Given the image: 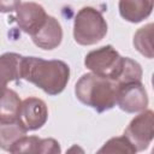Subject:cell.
I'll use <instances>...</instances> for the list:
<instances>
[{
	"mask_svg": "<svg viewBox=\"0 0 154 154\" xmlns=\"http://www.w3.org/2000/svg\"><path fill=\"white\" fill-rule=\"evenodd\" d=\"M124 135L132 143L137 152L144 150L154 137V113L152 109H144L136 116L128 125Z\"/></svg>",
	"mask_w": 154,
	"mask_h": 154,
	"instance_id": "5",
	"label": "cell"
},
{
	"mask_svg": "<svg viewBox=\"0 0 154 154\" xmlns=\"http://www.w3.org/2000/svg\"><path fill=\"white\" fill-rule=\"evenodd\" d=\"M123 64L124 57H122L111 45L89 52L84 59L85 67L93 73L111 78L116 82L122 72Z\"/></svg>",
	"mask_w": 154,
	"mask_h": 154,
	"instance_id": "4",
	"label": "cell"
},
{
	"mask_svg": "<svg viewBox=\"0 0 154 154\" xmlns=\"http://www.w3.org/2000/svg\"><path fill=\"white\" fill-rule=\"evenodd\" d=\"M118 88L119 84L116 81L89 72L77 81L75 94L82 103L102 113L117 105Z\"/></svg>",
	"mask_w": 154,
	"mask_h": 154,
	"instance_id": "2",
	"label": "cell"
},
{
	"mask_svg": "<svg viewBox=\"0 0 154 154\" xmlns=\"http://www.w3.org/2000/svg\"><path fill=\"white\" fill-rule=\"evenodd\" d=\"M61 152L59 142L54 138H40L37 153L38 154H59Z\"/></svg>",
	"mask_w": 154,
	"mask_h": 154,
	"instance_id": "18",
	"label": "cell"
},
{
	"mask_svg": "<svg viewBox=\"0 0 154 154\" xmlns=\"http://www.w3.org/2000/svg\"><path fill=\"white\" fill-rule=\"evenodd\" d=\"M142 78V67L141 65L130 59V58H124V64H123V69L122 72L117 79V83L124 84V83H129V82H137L141 81Z\"/></svg>",
	"mask_w": 154,
	"mask_h": 154,
	"instance_id": "16",
	"label": "cell"
},
{
	"mask_svg": "<svg viewBox=\"0 0 154 154\" xmlns=\"http://www.w3.org/2000/svg\"><path fill=\"white\" fill-rule=\"evenodd\" d=\"M20 5V0H0V12L10 13L17 10Z\"/></svg>",
	"mask_w": 154,
	"mask_h": 154,
	"instance_id": "19",
	"label": "cell"
},
{
	"mask_svg": "<svg viewBox=\"0 0 154 154\" xmlns=\"http://www.w3.org/2000/svg\"><path fill=\"white\" fill-rule=\"evenodd\" d=\"M40 137L37 136H22L10 148V153H37Z\"/></svg>",
	"mask_w": 154,
	"mask_h": 154,
	"instance_id": "17",
	"label": "cell"
},
{
	"mask_svg": "<svg viewBox=\"0 0 154 154\" xmlns=\"http://www.w3.org/2000/svg\"><path fill=\"white\" fill-rule=\"evenodd\" d=\"M136 148L132 146V143L128 140L125 135L119 137H112L109 138L100 149L99 153H128L134 154L136 153Z\"/></svg>",
	"mask_w": 154,
	"mask_h": 154,
	"instance_id": "15",
	"label": "cell"
},
{
	"mask_svg": "<svg viewBox=\"0 0 154 154\" xmlns=\"http://www.w3.org/2000/svg\"><path fill=\"white\" fill-rule=\"evenodd\" d=\"M152 34H153V24L149 23V24L140 28L134 35V46H135V48L142 55H144L149 59H152L154 57Z\"/></svg>",
	"mask_w": 154,
	"mask_h": 154,
	"instance_id": "14",
	"label": "cell"
},
{
	"mask_svg": "<svg viewBox=\"0 0 154 154\" xmlns=\"http://www.w3.org/2000/svg\"><path fill=\"white\" fill-rule=\"evenodd\" d=\"M47 16L45 8L36 2H23L16 10V22L18 26L30 36L41 28Z\"/></svg>",
	"mask_w": 154,
	"mask_h": 154,
	"instance_id": "8",
	"label": "cell"
},
{
	"mask_svg": "<svg viewBox=\"0 0 154 154\" xmlns=\"http://www.w3.org/2000/svg\"><path fill=\"white\" fill-rule=\"evenodd\" d=\"M154 0H119L120 16L130 23H140L148 18L153 11Z\"/></svg>",
	"mask_w": 154,
	"mask_h": 154,
	"instance_id": "11",
	"label": "cell"
},
{
	"mask_svg": "<svg viewBox=\"0 0 154 154\" xmlns=\"http://www.w3.org/2000/svg\"><path fill=\"white\" fill-rule=\"evenodd\" d=\"M31 40L38 48L46 51L57 48L63 40V29L58 19L47 16L41 28L31 35Z\"/></svg>",
	"mask_w": 154,
	"mask_h": 154,
	"instance_id": "9",
	"label": "cell"
},
{
	"mask_svg": "<svg viewBox=\"0 0 154 154\" xmlns=\"http://www.w3.org/2000/svg\"><path fill=\"white\" fill-rule=\"evenodd\" d=\"M48 119V108L43 100L38 97H26L22 101L18 122L26 131H34L42 128Z\"/></svg>",
	"mask_w": 154,
	"mask_h": 154,
	"instance_id": "7",
	"label": "cell"
},
{
	"mask_svg": "<svg viewBox=\"0 0 154 154\" xmlns=\"http://www.w3.org/2000/svg\"><path fill=\"white\" fill-rule=\"evenodd\" d=\"M23 55L7 52L0 55V94L7 89V84L12 81L20 79Z\"/></svg>",
	"mask_w": 154,
	"mask_h": 154,
	"instance_id": "10",
	"label": "cell"
},
{
	"mask_svg": "<svg viewBox=\"0 0 154 154\" xmlns=\"http://www.w3.org/2000/svg\"><path fill=\"white\" fill-rule=\"evenodd\" d=\"M117 105L126 113L144 111L148 106V95L141 81L120 84L117 93Z\"/></svg>",
	"mask_w": 154,
	"mask_h": 154,
	"instance_id": "6",
	"label": "cell"
},
{
	"mask_svg": "<svg viewBox=\"0 0 154 154\" xmlns=\"http://www.w3.org/2000/svg\"><path fill=\"white\" fill-rule=\"evenodd\" d=\"M26 130L18 122H0V148L10 150L11 146L22 136L26 135Z\"/></svg>",
	"mask_w": 154,
	"mask_h": 154,
	"instance_id": "13",
	"label": "cell"
},
{
	"mask_svg": "<svg viewBox=\"0 0 154 154\" xmlns=\"http://www.w3.org/2000/svg\"><path fill=\"white\" fill-rule=\"evenodd\" d=\"M20 99L18 94L12 89H6L0 94V122H14L18 120V113L20 108Z\"/></svg>",
	"mask_w": 154,
	"mask_h": 154,
	"instance_id": "12",
	"label": "cell"
},
{
	"mask_svg": "<svg viewBox=\"0 0 154 154\" xmlns=\"http://www.w3.org/2000/svg\"><path fill=\"white\" fill-rule=\"evenodd\" d=\"M20 77L48 95L60 94L70 79V67L63 60H45L37 57H23Z\"/></svg>",
	"mask_w": 154,
	"mask_h": 154,
	"instance_id": "1",
	"label": "cell"
},
{
	"mask_svg": "<svg viewBox=\"0 0 154 154\" xmlns=\"http://www.w3.org/2000/svg\"><path fill=\"white\" fill-rule=\"evenodd\" d=\"M107 34V23L100 11L94 7H82L73 22V38L78 45L91 46L100 42Z\"/></svg>",
	"mask_w": 154,
	"mask_h": 154,
	"instance_id": "3",
	"label": "cell"
}]
</instances>
